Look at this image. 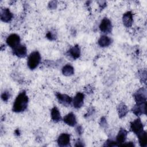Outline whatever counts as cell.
<instances>
[{
	"instance_id": "obj_12",
	"label": "cell",
	"mask_w": 147,
	"mask_h": 147,
	"mask_svg": "<svg viewBox=\"0 0 147 147\" xmlns=\"http://www.w3.org/2000/svg\"><path fill=\"white\" fill-rule=\"evenodd\" d=\"M127 135V131L125 129H120L116 137V142L118 144V146H121V145H122L125 142Z\"/></svg>"
},
{
	"instance_id": "obj_13",
	"label": "cell",
	"mask_w": 147,
	"mask_h": 147,
	"mask_svg": "<svg viewBox=\"0 0 147 147\" xmlns=\"http://www.w3.org/2000/svg\"><path fill=\"white\" fill-rule=\"evenodd\" d=\"M146 103H141L137 104L133 107L132 111L136 115H140L142 114H146Z\"/></svg>"
},
{
	"instance_id": "obj_14",
	"label": "cell",
	"mask_w": 147,
	"mask_h": 147,
	"mask_svg": "<svg viewBox=\"0 0 147 147\" xmlns=\"http://www.w3.org/2000/svg\"><path fill=\"white\" fill-rule=\"evenodd\" d=\"M122 21L124 25L127 27L129 28L132 25L133 19V14L131 11H127L125 13L122 17Z\"/></svg>"
},
{
	"instance_id": "obj_16",
	"label": "cell",
	"mask_w": 147,
	"mask_h": 147,
	"mask_svg": "<svg viewBox=\"0 0 147 147\" xmlns=\"http://www.w3.org/2000/svg\"><path fill=\"white\" fill-rule=\"evenodd\" d=\"M68 53L69 56L71 57H72L73 59H76L78 57H79V56L80 55V51L79 45H76L71 47L69 49Z\"/></svg>"
},
{
	"instance_id": "obj_23",
	"label": "cell",
	"mask_w": 147,
	"mask_h": 147,
	"mask_svg": "<svg viewBox=\"0 0 147 147\" xmlns=\"http://www.w3.org/2000/svg\"><path fill=\"white\" fill-rule=\"evenodd\" d=\"M104 146H118V144L117 143V142L111 141V140H108L106 142H105Z\"/></svg>"
},
{
	"instance_id": "obj_2",
	"label": "cell",
	"mask_w": 147,
	"mask_h": 147,
	"mask_svg": "<svg viewBox=\"0 0 147 147\" xmlns=\"http://www.w3.org/2000/svg\"><path fill=\"white\" fill-rule=\"evenodd\" d=\"M41 61V56L38 51L32 52L28 58L27 64L30 69H35Z\"/></svg>"
},
{
	"instance_id": "obj_9",
	"label": "cell",
	"mask_w": 147,
	"mask_h": 147,
	"mask_svg": "<svg viewBox=\"0 0 147 147\" xmlns=\"http://www.w3.org/2000/svg\"><path fill=\"white\" fill-rule=\"evenodd\" d=\"M70 136L67 133H63L57 138V144L60 146H67L69 145Z\"/></svg>"
},
{
	"instance_id": "obj_26",
	"label": "cell",
	"mask_w": 147,
	"mask_h": 147,
	"mask_svg": "<svg viewBox=\"0 0 147 147\" xmlns=\"http://www.w3.org/2000/svg\"><path fill=\"white\" fill-rule=\"evenodd\" d=\"M121 146H134V144L132 142H127V143H123L122 144V145H121Z\"/></svg>"
},
{
	"instance_id": "obj_17",
	"label": "cell",
	"mask_w": 147,
	"mask_h": 147,
	"mask_svg": "<svg viewBox=\"0 0 147 147\" xmlns=\"http://www.w3.org/2000/svg\"><path fill=\"white\" fill-rule=\"evenodd\" d=\"M51 115L52 119L55 122H58L61 119L60 113L56 107H54L52 109L51 112Z\"/></svg>"
},
{
	"instance_id": "obj_1",
	"label": "cell",
	"mask_w": 147,
	"mask_h": 147,
	"mask_svg": "<svg viewBox=\"0 0 147 147\" xmlns=\"http://www.w3.org/2000/svg\"><path fill=\"white\" fill-rule=\"evenodd\" d=\"M28 97L26 92L22 91L15 99L13 106V111L16 113H20L25 110L28 106Z\"/></svg>"
},
{
	"instance_id": "obj_4",
	"label": "cell",
	"mask_w": 147,
	"mask_h": 147,
	"mask_svg": "<svg viewBox=\"0 0 147 147\" xmlns=\"http://www.w3.org/2000/svg\"><path fill=\"white\" fill-rule=\"evenodd\" d=\"M99 29L104 33H110L112 30V25L110 20L107 18H104L99 25Z\"/></svg>"
},
{
	"instance_id": "obj_15",
	"label": "cell",
	"mask_w": 147,
	"mask_h": 147,
	"mask_svg": "<svg viewBox=\"0 0 147 147\" xmlns=\"http://www.w3.org/2000/svg\"><path fill=\"white\" fill-rule=\"evenodd\" d=\"M63 121L64 123L70 126H74L76 124V119L74 113H70L66 115L63 118Z\"/></svg>"
},
{
	"instance_id": "obj_18",
	"label": "cell",
	"mask_w": 147,
	"mask_h": 147,
	"mask_svg": "<svg viewBox=\"0 0 147 147\" xmlns=\"http://www.w3.org/2000/svg\"><path fill=\"white\" fill-rule=\"evenodd\" d=\"M137 136L138 138L140 146L142 147H145L147 145V136L146 131L143 130L142 131L138 134Z\"/></svg>"
},
{
	"instance_id": "obj_27",
	"label": "cell",
	"mask_w": 147,
	"mask_h": 147,
	"mask_svg": "<svg viewBox=\"0 0 147 147\" xmlns=\"http://www.w3.org/2000/svg\"><path fill=\"white\" fill-rule=\"evenodd\" d=\"M76 131L78 133H79V134H81L82 133V128L81 126H78L76 127Z\"/></svg>"
},
{
	"instance_id": "obj_22",
	"label": "cell",
	"mask_w": 147,
	"mask_h": 147,
	"mask_svg": "<svg viewBox=\"0 0 147 147\" xmlns=\"http://www.w3.org/2000/svg\"><path fill=\"white\" fill-rule=\"evenodd\" d=\"M10 92L7 91H5L2 94L1 98L3 101H7L10 98Z\"/></svg>"
},
{
	"instance_id": "obj_25",
	"label": "cell",
	"mask_w": 147,
	"mask_h": 147,
	"mask_svg": "<svg viewBox=\"0 0 147 147\" xmlns=\"http://www.w3.org/2000/svg\"><path fill=\"white\" fill-rule=\"evenodd\" d=\"M56 6V2L55 1H52L49 4V7L50 9H55Z\"/></svg>"
},
{
	"instance_id": "obj_3",
	"label": "cell",
	"mask_w": 147,
	"mask_h": 147,
	"mask_svg": "<svg viewBox=\"0 0 147 147\" xmlns=\"http://www.w3.org/2000/svg\"><path fill=\"white\" fill-rule=\"evenodd\" d=\"M134 98L137 104L146 103V92L145 89L141 88L139 89L134 94Z\"/></svg>"
},
{
	"instance_id": "obj_11",
	"label": "cell",
	"mask_w": 147,
	"mask_h": 147,
	"mask_svg": "<svg viewBox=\"0 0 147 147\" xmlns=\"http://www.w3.org/2000/svg\"><path fill=\"white\" fill-rule=\"evenodd\" d=\"M13 14L10 12L9 9L3 8L1 10V19L5 22H9L13 18Z\"/></svg>"
},
{
	"instance_id": "obj_21",
	"label": "cell",
	"mask_w": 147,
	"mask_h": 147,
	"mask_svg": "<svg viewBox=\"0 0 147 147\" xmlns=\"http://www.w3.org/2000/svg\"><path fill=\"white\" fill-rule=\"evenodd\" d=\"M74 68L70 64H67L64 65L62 68V73L65 76H71L74 74Z\"/></svg>"
},
{
	"instance_id": "obj_7",
	"label": "cell",
	"mask_w": 147,
	"mask_h": 147,
	"mask_svg": "<svg viewBox=\"0 0 147 147\" xmlns=\"http://www.w3.org/2000/svg\"><path fill=\"white\" fill-rule=\"evenodd\" d=\"M56 96L59 103L65 106H69L72 101V98L66 94H61L60 93L56 92Z\"/></svg>"
},
{
	"instance_id": "obj_8",
	"label": "cell",
	"mask_w": 147,
	"mask_h": 147,
	"mask_svg": "<svg viewBox=\"0 0 147 147\" xmlns=\"http://www.w3.org/2000/svg\"><path fill=\"white\" fill-rule=\"evenodd\" d=\"M84 95L82 92H78L75 96L72 102H73V106L76 109H79L83 105L84 102Z\"/></svg>"
},
{
	"instance_id": "obj_6",
	"label": "cell",
	"mask_w": 147,
	"mask_h": 147,
	"mask_svg": "<svg viewBox=\"0 0 147 147\" xmlns=\"http://www.w3.org/2000/svg\"><path fill=\"white\" fill-rule=\"evenodd\" d=\"M130 129L137 135L144 130L143 125L140 118H137L132 122H131Z\"/></svg>"
},
{
	"instance_id": "obj_28",
	"label": "cell",
	"mask_w": 147,
	"mask_h": 147,
	"mask_svg": "<svg viewBox=\"0 0 147 147\" xmlns=\"http://www.w3.org/2000/svg\"><path fill=\"white\" fill-rule=\"evenodd\" d=\"M75 146H84V145L83 144V143L79 140L76 141V144L75 145Z\"/></svg>"
},
{
	"instance_id": "obj_10",
	"label": "cell",
	"mask_w": 147,
	"mask_h": 147,
	"mask_svg": "<svg viewBox=\"0 0 147 147\" xmlns=\"http://www.w3.org/2000/svg\"><path fill=\"white\" fill-rule=\"evenodd\" d=\"M13 53L18 57H24L26 55V48L24 45H19L13 49Z\"/></svg>"
},
{
	"instance_id": "obj_20",
	"label": "cell",
	"mask_w": 147,
	"mask_h": 147,
	"mask_svg": "<svg viewBox=\"0 0 147 147\" xmlns=\"http://www.w3.org/2000/svg\"><path fill=\"white\" fill-rule=\"evenodd\" d=\"M117 110H118L119 117L120 118H122L123 117H124L128 112V109L127 106L123 103H121L118 105Z\"/></svg>"
},
{
	"instance_id": "obj_29",
	"label": "cell",
	"mask_w": 147,
	"mask_h": 147,
	"mask_svg": "<svg viewBox=\"0 0 147 147\" xmlns=\"http://www.w3.org/2000/svg\"><path fill=\"white\" fill-rule=\"evenodd\" d=\"M86 91L87 93L89 92H92V87H89L88 86H87V87H86Z\"/></svg>"
},
{
	"instance_id": "obj_5",
	"label": "cell",
	"mask_w": 147,
	"mask_h": 147,
	"mask_svg": "<svg viewBox=\"0 0 147 147\" xmlns=\"http://www.w3.org/2000/svg\"><path fill=\"white\" fill-rule=\"evenodd\" d=\"M20 37L16 34H11L9 35L6 39L7 44L11 48H14L20 45Z\"/></svg>"
},
{
	"instance_id": "obj_19",
	"label": "cell",
	"mask_w": 147,
	"mask_h": 147,
	"mask_svg": "<svg viewBox=\"0 0 147 147\" xmlns=\"http://www.w3.org/2000/svg\"><path fill=\"white\" fill-rule=\"evenodd\" d=\"M111 42V39L107 36H102L98 40V44L102 47H108Z\"/></svg>"
},
{
	"instance_id": "obj_24",
	"label": "cell",
	"mask_w": 147,
	"mask_h": 147,
	"mask_svg": "<svg viewBox=\"0 0 147 147\" xmlns=\"http://www.w3.org/2000/svg\"><path fill=\"white\" fill-rule=\"evenodd\" d=\"M46 37L48 39H49V40H55V35L52 33V32H48V33L46 35Z\"/></svg>"
}]
</instances>
